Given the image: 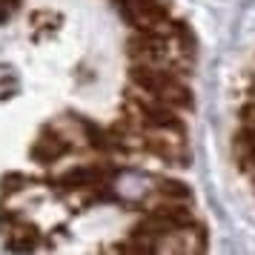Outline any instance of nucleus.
Instances as JSON below:
<instances>
[{
    "label": "nucleus",
    "mask_w": 255,
    "mask_h": 255,
    "mask_svg": "<svg viewBox=\"0 0 255 255\" xmlns=\"http://www.w3.org/2000/svg\"><path fill=\"white\" fill-rule=\"evenodd\" d=\"M238 127L255 132V101L253 98H244L238 106Z\"/></svg>",
    "instance_id": "f03ea898"
},
{
    "label": "nucleus",
    "mask_w": 255,
    "mask_h": 255,
    "mask_svg": "<svg viewBox=\"0 0 255 255\" xmlns=\"http://www.w3.org/2000/svg\"><path fill=\"white\" fill-rule=\"evenodd\" d=\"M112 0H0V253L106 250L129 215L138 253H175L189 230L163 215L158 163L184 169V132L98 109L95 14Z\"/></svg>",
    "instance_id": "f257e3e1"
}]
</instances>
